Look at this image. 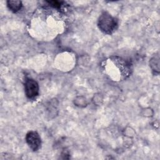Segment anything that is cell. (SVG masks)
Wrapping results in <instances>:
<instances>
[{
  "mask_svg": "<svg viewBox=\"0 0 160 160\" xmlns=\"http://www.w3.org/2000/svg\"><path fill=\"white\" fill-rule=\"evenodd\" d=\"M24 88L26 95L28 98L32 99L38 95L39 86L35 80L32 79H27L25 82Z\"/></svg>",
  "mask_w": 160,
  "mask_h": 160,
  "instance_id": "2",
  "label": "cell"
},
{
  "mask_svg": "<svg viewBox=\"0 0 160 160\" xmlns=\"http://www.w3.org/2000/svg\"><path fill=\"white\" fill-rule=\"evenodd\" d=\"M26 141L29 148L34 151L39 149L41 146V138L36 131H29L26 134Z\"/></svg>",
  "mask_w": 160,
  "mask_h": 160,
  "instance_id": "3",
  "label": "cell"
},
{
  "mask_svg": "<svg viewBox=\"0 0 160 160\" xmlns=\"http://www.w3.org/2000/svg\"><path fill=\"white\" fill-rule=\"evenodd\" d=\"M7 5L9 9L13 11L17 12L21 8V2L19 1H8L7 2Z\"/></svg>",
  "mask_w": 160,
  "mask_h": 160,
  "instance_id": "4",
  "label": "cell"
},
{
  "mask_svg": "<svg viewBox=\"0 0 160 160\" xmlns=\"http://www.w3.org/2000/svg\"><path fill=\"white\" fill-rule=\"evenodd\" d=\"M117 26V21L109 14L104 12L100 16L98 20V26L104 33L111 34L116 29Z\"/></svg>",
  "mask_w": 160,
  "mask_h": 160,
  "instance_id": "1",
  "label": "cell"
}]
</instances>
